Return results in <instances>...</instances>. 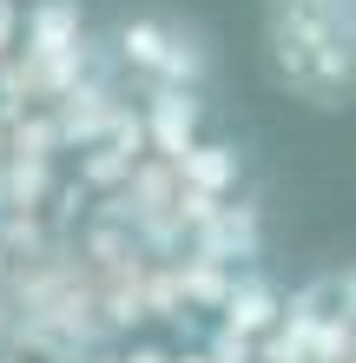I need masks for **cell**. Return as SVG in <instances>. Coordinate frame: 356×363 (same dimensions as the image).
<instances>
[{
    "label": "cell",
    "mask_w": 356,
    "mask_h": 363,
    "mask_svg": "<svg viewBox=\"0 0 356 363\" xmlns=\"http://www.w3.org/2000/svg\"><path fill=\"white\" fill-rule=\"evenodd\" d=\"M264 40H270V73H277L304 106H317V113L350 106L356 53H350V27L343 20L304 13V7H270Z\"/></svg>",
    "instance_id": "1"
},
{
    "label": "cell",
    "mask_w": 356,
    "mask_h": 363,
    "mask_svg": "<svg viewBox=\"0 0 356 363\" xmlns=\"http://www.w3.org/2000/svg\"><path fill=\"white\" fill-rule=\"evenodd\" d=\"M119 60L132 73H145L152 86H165V93L198 86L205 67H212V53L198 47V33L178 27V20H165V13H125L119 20Z\"/></svg>",
    "instance_id": "2"
},
{
    "label": "cell",
    "mask_w": 356,
    "mask_h": 363,
    "mask_svg": "<svg viewBox=\"0 0 356 363\" xmlns=\"http://www.w3.org/2000/svg\"><path fill=\"white\" fill-rule=\"evenodd\" d=\"M67 47H79V13L73 0H47L33 13V53H67Z\"/></svg>",
    "instance_id": "3"
},
{
    "label": "cell",
    "mask_w": 356,
    "mask_h": 363,
    "mask_svg": "<svg viewBox=\"0 0 356 363\" xmlns=\"http://www.w3.org/2000/svg\"><path fill=\"white\" fill-rule=\"evenodd\" d=\"M270 7H304V13H330L350 27V0H270Z\"/></svg>",
    "instance_id": "4"
},
{
    "label": "cell",
    "mask_w": 356,
    "mask_h": 363,
    "mask_svg": "<svg viewBox=\"0 0 356 363\" xmlns=\"http://www.w3.org/2000/svg\"><path fill=\"white\" fill-rule=\"evenodd\" d=\"M13 40V0H0V47Z\"/></svg>",
    "instance_id": "5"
}]
</instances>
